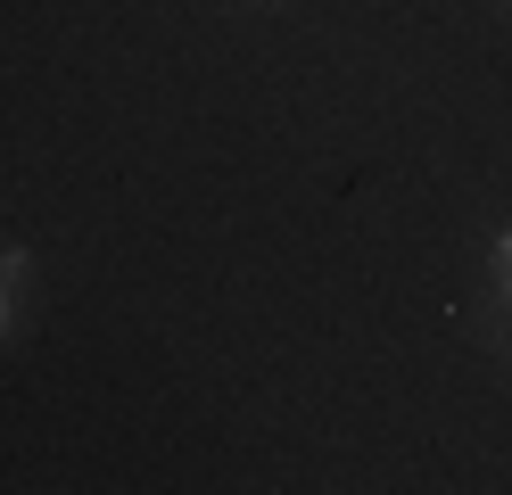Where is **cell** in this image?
I'll return each mask as SVG.
<instances>
[{
	"label": "cell",
	"mask_w": 512,
	"mask_h": 495,
	"mask_svg": "<svg viewBox=\"0 0 512 495\" xmlns=\"http://www.w3.org/2000/svg\"><path fill=\"white\" fill-rule=\"evenodd\" d=\"M488 306H512V231H496L488 248Z\"/></svg>",
	"instance_id": "7a4b0ae2"
},
{
	"label": "cell",
	"mask_w": 512,
	"mask_h": 495,
	"mask_svg": "<svg viewBox=\"0 0 512 495\" xmlns=\"http://www.w3.org/2000/svg\"><path fill=\"white\" fill-rule=\"evenodd\" d=\"M488 339H496V347H512V306H488Z\"/></svg>",
	"instance_id": "3957f363"
},
{
	"label": "cell",
	"mask_w": 512,
	"mask_h": 495,
	"mask_svg": "<svg viewBox=\"0 0 512 495\" xmlns=\"http://www.w3.org/2000/svg\"><path fill=\"white\" fill-rule=\"evenodd\" d=\"M25 273H34V248H0V339H9V322H17V289Z\"/></svg>",
	"instance_id": "6da1fadb"
}]
</instances>
